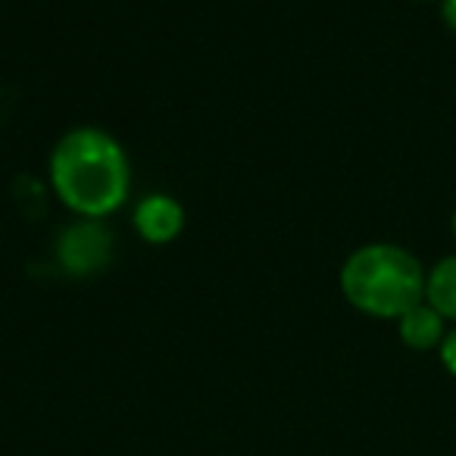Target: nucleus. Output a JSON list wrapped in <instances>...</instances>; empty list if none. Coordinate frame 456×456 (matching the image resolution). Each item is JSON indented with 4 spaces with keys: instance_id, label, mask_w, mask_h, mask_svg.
Segmentation results:
<instances>
[{
    "instance_id": "obj_1",
    "label": "nucleus",
    "mask_w": 456,
    "mask_h": 456,
    "mask_svg": "<svg viewBox=\"0 0 456 456\" xmlns=\"http://www.w3.org/2000/svg\"><path fill=\"white\" fill-rule=\"evenodd\" d=\"M51 184L78 219H107L132 191V163L119 141L97 126H78L51 153Z\"/></svg>"
},
{
    "instance_id": "obj_2",
    "label": "nucleus",
    "mask_w": 456,
    "mask_h": 456,
    "mask_svg": "<svg viewBox=\"0 0 456 456\" xmlns=\"http://www.w3.org/2000/svg\"><path fill=\"white\" fill-rule=\"evenodd\" d=\"M341 294L354 310L397 322L425 300V269L400 244H362L341 266Z\"/></svg>"
},
{
    "instance_id": "obj_3",
    "label": "nucleus",
    "mask_w": 456,
    "mask_h": 456,
    "mask_svg": "<svg viewBox=\"0 0 456 456\" xmlns=\"http://www.w3.org/2000/svg\"><path fill=\"white\" fill-rule=\"evenodd\" d=\"M113 256V235L101 219H78L57 241V260L63 273L85 279V275L103 273Z\"/></svg>"
},
{
    "instance_id": "obj_4",
    "label": "nucleus",
    "mask_w": 456,
    "mask_h": 456,
    "mask_svg": "<svg viewBox=\"0 0 456 456\" xmlns=\"http://www.w3.org/2000/svg\"><path fill=\"white\" fill-rule=\"evenodd\" d=\"M134 232L147 244H169L182 235L184 228V207L172 194H147L134 207Z\"/></svg>"
},
{
    "instance_id": "obj_5",
    "label": "nucleus",
    "mask_w": 456,
    "mask_h": 456,
    "mask_svg": "<svg viewBox=\"0 0 456 456\" xmlns=\"http://www.w3.org/2000/svg\"><path fill=\"white\" fill-rule=\"evenodd\" d=\"M397 335L410 350H435L447 335V319L422 300L397 319Z\"/></svg>"
},
{
    "instance_id": "obj_6",
    "label": "nucleus",
    "mask_w": 456,
    "mask_h": 456,
    "mask_svg": "<svg viewBox=\"0 0 456 456\" xmlns=\"http://www.w3.org/2000/svg\"><path fill=\"white\" fill-rule=\"evenodd\" d=\"M425 304L456 322V254L444 256L441 263H435V269L425 273Z\"/></svg>"
},
{
    "instance_id": "obj_7",
    "label": "nucleus",
    "mask_w": 456,
    "mask_h": 456,
    "mask_svg": "<svg viewBox=\"0 0 456 456\" xmlns=\"http://www.w3.org/2000/svg\"><path fill=\"white\" fill-rule=\"evenodd\" d=\"M437 354H441L444 369H447V372L456 379V325L447 331V335H444V341H441V347H437Z\"/></svg>"
},
{
    "instance_id": "obj_8",
    "label": "nucleus",
    "mask_w": 456,
    "mask_h": 456,
    "mask_svg": "<svg viewBox=\"0 0 456 456\" xmlns=\"http://www.w3.org/2000/svg\"><path fill=\"white\" fill-rule=\"evenodd\" d=\"M441 20L456 35V0H441Z\"/></svg>"
},
{
    "instance_id": "obj_9",
    "label": "nucleus",
    "mask_w": 456,
    "mask_h": 456,
    "mask_svg": "<svg viewBox=\"0 0 456 456\" xmlns=\"http://www.w3.org/2000/svg\"><path fill=\"white\" fill-rule=\"evenodd\" d=\"M453 238H456V213H453Z\"/></svg>"
}]
</instances>
